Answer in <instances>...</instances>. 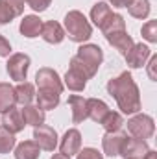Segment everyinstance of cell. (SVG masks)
Returning a JSON list of instances; mask_svg holds the SVG:
<instances>
[{
    "instance_id": "obj_14",
    "label": "cell",
    "mask_w": 157,
    "mask_h": 159,
    "mask_svg": "<svg viewBox=\"0 0 157 159\" xmlns=\"http://www.w3.org/2000/svg\"><path fill=\"white\" fill-rule=\"evenodd\" d=\"M41 37L50 43V44H59L61 41L65 39V30L59 22L56 20H48V22H43V28H41Z\"/></svg>"
},
{
    "instance_id": "obj_6",
    "label": "cell",
    "mask_w": 157,
    "mask_h": 159,
    "mask_svg": "<svg viewBox=\"0 0 157 159\" xmlns=\"http://www.w3.org/2000/svg\"><path fill=\"white\" fill-rule=\"evenodd\" d=\"M6 70H7L11 80L24 81L28 78V70H30V56H26V54H13V56H9V59L6 63Z\"/></svg>"
},
{
    "instance_id": "obj_8",
    "label": "cell",
    "mask_w": 157,
    "mask_h": 159,
    "mask_svg": "<svg viewBox=\"0 0 157 159\" xmlns=\"http://www.w3.org/2000/svg\"><path fill=\"white\" fill-rule=\"evenodd\" d=\"M128 139V133L124 131H105V135L102 137V148H104V154L109 156V157H117L120 156V150L124 146Z\"/></svg>"
},
{
    "instance_id": "obj_31",
    "label": "cell",
    "mask_w": 157,
    "mask_h": 159,
    "mask_svg": "<svg viewBox=\"0 0 157 159\" xmlns=\"http://www.w3.org/2000/svg\"><path fill=\"white\" fill-rule=\"evenodd\" d=\"M76 156H78V159H104V154H100L96 148H83Z\"/></svg>"
},
{
    "instance_id": "obj_38",
    "label": "cell",
    "mask_w": 157,
    "mask_h": 159,
    "mask_svg": "<svg viewBox=\"0 0 157 159\" xmlns=\"http://www.w3.org/2000/svg\"><path fill=\"white\" fill-rule=\"evenodd\" d=\"M128 159H141V157H128ZM142 159H144V157H142Z\"/></svg>"
},
{
    "instance_id": "obj_7",
    "label": "cell",
    "mask_w": 157,
    "mask_h": 159,
    "mask_svg": "<svg viewBox=\"0 0 157 159\" xmlns=\"http://www.w3.org/2000/svg\"><path fill=\"white\" fill-rule=\"evenodd\" d=\"M57 139L59 137H57L56 129L50 128V126H46V124H41L37 128H34V141H35V144L39 146L41 150H44V152H54L56 146H57V143H59Z\"/></svg>"
},
{
    "instance_id": "obj_30",
    "label": "cell",
    "mask_w": 157,
    "mask_h": 159,
    "mask_svg": "<svg viewBox=\"0 0 157 159\" xmlns=\"http://www.w3.org/2000/svg\"><path fill=\"white\" fill-rule=\"evenodd\" d=\"M141 34L148 43H157V20H148L146 24H142Z\"/></svg>"
},
{
    "instance_id": "obj_4",
    "label": "cell",
    "mask_w": 157,
    "mask_h": 159,
    "mask_svg": "<svg viewBox=\"0 0 157 159\" xmlns=\"http://www.w3.org/2000/svg\"><path fill=\"white\" fill-rule=\"evenodd\" d=\"M128 131L133 139H141V141H146L154 135L155 131V122L150 115H144V113H137L133 115L131 119L128 120Z\"/></svg>"
},
{
    "instance_id": "obj_33",
    "label": "cell",
    "mask_w": 157,
    "mask_h": 159,
    "mask_svg": "<svg viewBox=\"0 0 157 159\" xmlns=\"http://www.w3.org/2000/svg\"><path fill=\"white\" fill-rule=\"evenodd\" d=\"M9 54H11V44L4 35H0V57H9Z\"/></svg>"
},
{
    "instance_id": "obj_1",
    "label": "cell",
    "mask_w": 157,
    "mask_h": 159,
    "mask_svg": "<svg viewBox=\"0 0 157 159\" xmlns=\"http://www.w3.org/2000/svg\"><path fill=\"white\" fill-rule=\"evenodd\" d=\"M107 93L117 100L118 109L124 115H135L141 109V93L131 78V74L126 70L120 76L107 81Z\"/></svg>"
},
{
    "instance_id": "obj_5",
    "label": "cell",
    "mask_w": 157,
    "mask_h": 159,
    "mask_svg": "<svg viewBox=\"0 0 157 159\" xmlns=\"http://www.w3.org/2000/svg\"><path fill=\"white\" fill-rule=\"evenodd\" d=\"M35 83H37L39 91H50V93H57V94H61L63 89H65L59 74L54 69H50V67H43V69L37 70Z\"/></svg>"
},
{
    "instance_id": "obj_27",
    "label": "cell",
    "mask_w": 157,
    "mask_h": 159,
    "mask_svg": "<svg viewBox=\"0 0 157 159\" xmlns=\"http://www.w3.org/2000/svg\"><path fill=\"white\" fill-rule=\"evenodd\" d=\"M100 124L104 126V129H105V131H118V129H122V126H124L126 122H124V119H122V115H120V113L109 109V111H107V115L102 119Z\"/></svg>"
},
{
    "instance_id": "obj_21",
    "label": "cell",
    "mask_w": 157,
    "mask_h": 159,
    "mask_svg": "<svg viewBox=\"0 0 157 159\" xmlns=\"http://www.w3.org/2000/svg\"><path fill=\"white\" fill-rule=\"evenodd\" d=\"M20 113H22V119H24V124L26 126L37 128L41 124H44V111L41 109L39 106L28 104V106H24V109H20Z\"/></svg>"
},
{
    "instance_id": "obj_10",
    "label": "cell",
    "mask_w": 157,
    "mask_h": 159,
    "mask_svg": "<svg viewBox=\"0 0 157 159\" xmlns=\"http://www.w3.org/2000/svg\"><path fill=\"white\" fill-rule=\"evenodd\" d=\"M59 150L61 154L65 156H76L79 150H81V133H79L76 128H70L65 131L63 139L59 141Z\"/></svg>"
},
{
    "instance_id": "obj_11",
    "label": "cell",
    "mask_w": 157,
    "mask_h": 159,
    "mask_svg": "<svg viewBox=\"0 0 157 159\" xmlns=\"http://www.w3.org/2000/svg\"><path fill=\"white\" fill-rule=\"evenodd\" d=\"M24 0H0V24L11 22L24 11Z\"/></svg>"
},
{
    "instance_id": "obj_37",
    "label": "cell",
    "mask_w": 157,
    "mask_h": 159,
    "mask_svg": "<svg viewBox=\"0 0 157 159\" xmlns=\"http://www.w3.org/2000/svg\"><path fill=\"white\" fill-rule=\"evenodd\" d=\"M50 159H70V157H69V156H65V154H54Z\"/></svg>"
},
{
    "instance_id": "obj_13",
    "label": "cell",
    "mask_w": 157,
    "mask_h": 159,
    "mask_svg": "<svg viewBox=\"0 0 157 159\" xmlns=\"http://www.w3.org/2000/svg\"><path fill=\"white\" fill-rule=\"evenodd\" d=\"M2 126H4L7 131H11V133H20V131L24 129V126H26L20 109L11 107V109H7L6 113H2Z\"/></svg>"
},
{
    "instance_id": "obj_12",
    "label": "cell",
    "mask_w": 157,
    "mask_h": 159,
    "mask_svg": "<svg viewBox=\"0 0 157 159\" xmlns=\"http://www.w3.org/2000/svg\"><path fill=\"white\" fill-rule=\"evenodd\" d=\"M148 150H150V148H148L146 141L128 137L126 143H124V146H122V150H120V156L124 159H128V157H141L142 159L148 154Z\"/></svg>"
},
{
    "instance_id": "obj_22",
    "label": "cell",
    "mask_w": 157,
    "mask_h": 159,
    "mask_svg": "<svg viewBox=\"0 0 157 159\" xmlns=\"http://www.w3.org/2000/svg\"><path fill=\"white\" fill-rule=\"evenodd\" d=\"M111 15H113V11H111V7H109L105 2H98V4H94L92 9H91V20H92L94 26H98V28H102V26L109 20Z\"/></svg>"
},
{
    "instance_id": "obj_17",
    "label": "cell",
    "mask_w": 157,
    "mask_h": 159,
    "mask_svg": "<svg viewBox=\"0 0 157 159\" xmlns=\"http://www.w3.org/2000/svg\"><path fill=\"white\" fill-rule=\"evenodd\" d=\"M105 39H107V43H109L115 50H118L120 54H126V52L133 46V39H131V35H129L126 30L107 34V35H105Z\"/></svg>"
},
{
    "instance_id": "obj_15",
    "label": "cell",
    "mask_w": 157,
    "mask_h": 159,
    "mask_svg": "<svg viewBox=\"0 0 157 159\" xmlns=\"http://www.w3.org/2000/svg\"><path fill=\"white\" fill-rule=\"evenodd\" d=\"M67 104L72 111V122L74 124H81L83 120H87V98H83L79 94H72V96H69Z\"/></svg>"
},
{
    "instance_id": "obj_36",
    "label": "cell",
    "mask_w": 157,
    "mask_h": 159,
    "mask_svg": "<svg viewBox=\"0 0 157 159\" xmlns=\"http://www.w3.org/2000/svg\"><path fill=\"white\" fill-rule=\"evenodd\" d=\"M144 159H157V154L154 152V150H148V154L144 156Z\"/></svg>"
},
{
    "instance_id": "obj_18",
    "label": "cell",
    "mask_w": 157,
    "mask_h": 159,
    "mask_svg": "<svg viewBox=\"0 0 157 159\" xmlns=\"http://www.w3.org/2000/svg\"><path fill=\"white\" fill-rule=\"evenodd\" d=\"M63 85H67L70 91H74V93H79V91H83L85 89V85H87V78H85V74L78 70L76 67H69V70H67V74H65V83Z\"/></svg>"
},
{
    "instance_id": "obj_3",
    "label": "cell",
    "mask_w": 157,
    "mask_h": 159,
    "mask_svg": "<svg viewBox=\"0 0 157 159\" xmlns=\"http://www.w3.org/2000/svg\"><path fill=\"white\" fill-rule=\"evenodd\" d=\"M65 35H69V39L74 43H85L91 39L92 26L81 11L72 9L65 15Z\"/></svg>"
},
{
    "instance_id": "obj_34",
    "label": "cell",
    "mask_w": 157,
    "mask_h": 159,
    "mask_svg": "<svg viewBox=\"0 0 157 159\" xmlns=\"http://www.w3.org/2000/svg\"><path fill=\"white\" fill-rule=\"evenodd\" d=\"M155 67H157V56H150V63H148V76H150L152 81H157Z\"/></svg>"
},
{
    "instance_id": "obj_25",
    "label": "cell",
    "mask_w": 157,
    "mask_h": 159,
    "mask_svg": "<svg viewBox=\"0 0 157 159\" xmlns=\"http://www.w3.org/2000/svg\"><path fill=\"white\" fill-rule=\"evenodd\" d=\"M11 107H15V87L2 81L0 83V113H6Z\"/></svg>"
},
{
    "instance_id": "obj_32",
    "label": "cell",
    "mask_w": 157,
    "mask_h": 159,
    "mask_svg": "<svg viewBox=\"0 0 157 159\" xmlns=\"http://www.w3.org/2000/svg\"><path fill=\"white\" fill-rule=\"evenodd\" d=\"M24 2H26L34 11H39V13L41 11H46L48 6L52 4V0H24Z\"/></svg>"
},
{
    "instance_id": "obj_29",
    "label": "cell",
    "mask_w": 157,
    "mask_h": 159,
    "mask_svg": "<svg viewBox=\"0 0 157 159\" xmlns=\"http://www.w3.org/2000/svg\"><path fill=\"white\" fill-rule=\"evenodd\" d=\"M17 144L15 133L7 131L4 126H0V154H9Z\"/></svg>"
},
{
    "instance_id": "obj_28",
    "label": "cell",
    "mask_w": 157,
    "mask_h": 159,
    "mask_svg": "<svg viewBox=\"0 0 157 159\" xmlns=\"http://www.w3.org/2000/svg\"><path fill=\"white\" fill-rule=\"evenodd\" d=\"M100 30H102V34H104V35L113 34V32H120V30H126V20H124V17H122V15L113 13V15L109 17V20H107Z\"/></svg>"
},
{
    "instance_id": "obj_35",
    "label": "cell",
    "mask_w": 157,
    "mask_h": 159,
    "mask_svg": "<svg viewBox=\"0 0 157 159\" xmlns=\"http://www.w3.org/2000/svg\"><path fill=\"white\" fill-rule=\"evenodd\" d=\"M129 2H131V0H109V4H111L113 7H128Z\"/></svg>"
},
{
    "instance_id": "obj_24",
    "label": "cell",
    "mask_w": 157,
    "mask_h": 159,
    "mask_svg": "<svg viewBox=\"0 0 157 159\" xmlns=\"http://www.w3.org/2000/svg\"><path fill=\"white\" fill-rule=\"evenodd\" d=\"M35 98H37V106L43 111H50V109H56L59 106L61 94L50 93V91H39V93H35Z\"/></svg>"
},
{
    "instance_id": "obj_9",
    "label": "cell",
    "mask_w": 157,
    "mask_h": 159,
    "mask_svg": "<svg viewBox=\"0 0 157 159\" xmlns=\"http://www.w3.org/2000/svg\"><path fill=\"white\" fill-rule=\"evenodd\" d=\"M150 56H152L150 48L146 44H142V43H133V46L124 54L126 63H128L129 69H141V67H144L146 61L150 59Z\"/></svg>"
},
{
    "instance_id": "obj_20",
    "label": "cell",
    "mask_w": 157,
    "mask_h": 159,
    "mask_svg": "<svg viewBox=\"0 0 157 159\" xmlns=\"http://www.w3.org/2000/svg\"><path fill=\"white\" fill-rule=\"evenodd\" d=\"M34 98H35V87L30 81H19V85L15 87V104L28 106L34 102Z\"/></svg>"
},
{
    "instance_id": "obj_2",
    "label": "cell",
    "mask_w": 157,
    "mask_h": 159,
    "mask_svg": "<svg viewBox=\"0 0 157 159\" xmlns=\"http://www.w3.org/2000/svg\"><path fill=\"white\" fill-rule=\"evenodd\" d=\"M104 61V52L98 44H81L76 56L70 59V67H76L85 74V78L91 80L100 69Z\"/></svg>"
},
{
    "instance_id": "obj_26",
    "label": "cell",
    "mask_w": 157,
    "mask_h": 159,
    "mask_svg": "<svg viewBox=\"0 0 157 159\" xmlns=\"http://www.w3.org/2000/svg\"><path fill=\"white\" fill-rule=\"evenodd\" d=\"M128 11L135 19H146L150 15V0H131L128 4Z\"/></svg>"
},
{
    "instance_id": "obj_19",
    "label": "cell",
    "mask_w": 157,
    "mask_h": 159,
    "mask_svg": "<svg viewBox=\"0 0 157 159\" xmlns=\"http://www.w3.org/2000/svg\"><path fill=\"white\" fill-rule=\"evenodd\" d=\"M109 107L104 100H98V98H87V119L94 120V122H102V119L107 115Z\"/></svg>"
},
{
    "instance_id": "obj_23",
    "label": "cell",
    "mask_w": 157,
    "mask_h": 159,
    "mask_svg": "<svg viewBox=\"0 0 157 159\" xmlns=\"http://www.w3.org/2000/svg\"><path fill=\"white\" fill-rule=\"evenodd\" d=\"M41 148L35 141H24L15 148V159H39Z\"/></svg>"
},
{
    "instance_id": "obj_16",
    "label": "cell",
    "mask_w": 157,
    "mask_h": 159,
    "mask_svg": "<svg viewBox=\"0 0 157 159\" xmlns=\"http://www.w3.org/2000/svg\"><path fill=\"white\" fill-rule=\"evenodd\" d=\"M41 28H43V20H41L37 15H26L22 20H20V34L26 37V39H34V37H39L41 35Z\"/></svg>"
}]
</instances>
